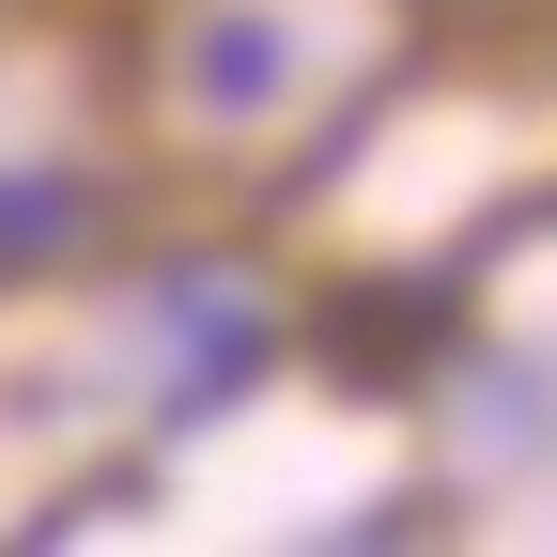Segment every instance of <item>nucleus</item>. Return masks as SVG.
<instances>
[{"label": "nucleus", "mask_w": 557, "mask_h": 557, "mask_svg": "<svg viewBox=\"0 0 557 557\" xmlns=\"http://www.w3.org/2000/svg\"><path fill=\"white\" fill-rule=\"evenodd\" d=\"M139 341L171 357V418H218V403H248V387H263V357H278V310L248 295L233 263H171L156 295H139Z\"/></svg>", "instance_id": "1"}, {"label": "nucleus", "mask_w": 557, "mask_h": 557, "mask_svg": "<svg viewBox=\"0 0 557 557\" xmlns=\"http://www.w3.org/2000/svg\"><path fill=\"white\" fill-rule=\"evenodd\" d=\"M278 78H295V47H278L248 0H218V16L186 32V109H218V124H248V109H278Z\"/></svg>", "instance_id": "2"}, {"label": "nucleus", "mask_w": 557, "mask_h": 557, "mask_svg": "<svg viewBox=\"0 0 557 557\" xmlns=\"http://www.w3.org/2000/svg\"><path fill=\"white\" fill-rule=\"evenodd\" d=\"M94 171H0V278H47V263H78L94 248Z\"/></svg>", "instance_id": "3"}]
</instances>
